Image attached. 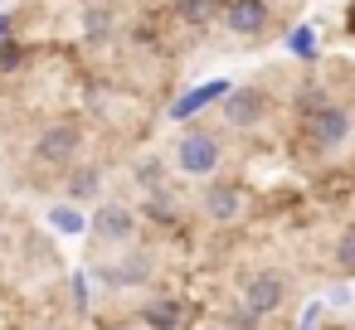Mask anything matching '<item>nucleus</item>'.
<instances>
[{
  "mask_svg": "<svg viewBox=\"0 0 355 330\" xmlns=\"http://www.w3.org/2000/svg\"><path fill=\"white\" fill-rule=\"evenodd\" d=\"M345 30L355 35V0H350V10H345Z\"/></svg>",
  "mask_w": 355,
  "mask_h": 330,
  "instance_id": "412c9836",
  "label": "nucleus"
},
{
  "mask_svg": "<svg viewBox=\"0 0 355 330\" xmlns=\"http://www.w3.org/2000/svg\"><path fill=\"white\" fill-rule=\"evenodd\" d=\"M200 209H205V219H214V223H234V219L243 214V190L229 185V180H209L205 194H200Z\"/></svg>",
  "mask_w": 355,
  "mask_h": 330,
  "instance_id": "0eeeda50",
  "label": "nucleus"
},
{
  "mask_svg": "<svg viewBox=\"0 0 355 330\" xmlns=\"http://www.w3.org/2000/svg\"><path fill=\"white\" fill-rule=\"evenodd\" d=\"M146 209H151V219H156V223H175V199H171V190H151Z\"/></svg>",
  "mask_w": 355,
  "mask_h": 330,
  "instance_id": "f3484780",
  "label": "nucleus"
},
{
  "mask_svg": "<svg viewBox=\"0 0 355 330\" xmlns=\"http://www.w3.org/2000/svg\"><path fill=\"white\" fill-rule=\"evenodd\" d=\"M219 161H224V146H219V136L205 131V127H195V131H185V136L175 141V165H180L185 175H214Z\"/></svg>",
  "mask_w": 355,
  "mask_h": 330,
  "instance_id": "f257e3e1",
  "label": "nucleus"
},
{
  "mask_svg": "<svg viewBox=\"0 0 355 330\" xmlns=\"http://www.w3.org/2000/svg\"><path fill=\"white\" fill-rule=\"evenodd\" d=\"M336 262H340V272H355V223L340 228V238H336Z\"/></svg>",
  "mask_w": 355,
  "mask_h": 330,
  "instance_id": "a211bd4d",
  "label": "nucleus"
},
{
  "mask_svg": "<svg viewBox=\"0 0 355 330\" xmlns=\"http://www.w3.org/2000/svg\"><path fill=\"white\" fill-rule=\"evenodd\" d=\"M141 320H146L151 330H180V325H185V306H180L175 296H156V301L141 306Z\"/></svg>",
  "mask_w": 355,
  "mask_h": 330,
  "instance_id": "9d476101",
  "label": "nucleus"
},
{
  "mask_svg": "<svg viewBox=\"0 0 355 330\" xmlns=\"http://www.w3.org/2000/svg\"><path fill=\"white\" fill-rule=\"evenodd\" d=\"M64 190H69V204H88V199L103 194V170L98 165H73Z\"/></svg>",
  "mask_w": 355,
  "mask_h": 330,
  "instance_id": "9b49d317",
  "label": "nucleus"
},
{
  "mask_svg": "<svg viewBox=\"0 0 355 330\" xmlns=\"http://www.w3.org/2000/svg\"><path fill=\"white\" fill-rule=\"evenodd\" d=\"M103 330H132V325H127V320H112V325H103Z\"/></svg>",
  "mask_w": 355,
  "mask_h": 330,
  "instance_id": "4be33fe9",
  "label": "nucleus"
},
{
  "mask_svg": "<svg viewBox=\"0 0 355 330\" xmlns=\"http://www.w3.org/2000/svg\"><path fill=\"white\" fill-rule=\"evenodd\" d=\"M287 54H297V59H316L321 54V44H316V25H297L292 35H287Z\"/></svg>",
  "mask_w": 355,
  "mask_h": 330,
  "instance_id": "2eb2a0df",
  "label": "nucleus"
},
{
  "mask_svg": "<svg viewBox=\"0 0 355 330\" xmlns=\"http://www.w3.org/2000/svg\"><path fill=\"white\" fill-rule=\"evenodd\" d=\"M107 282H112V286H141V282H151V253L122 257L117 267H107Z\"/></svg>",
  "mask_w": 355,
  "mask_h": 330,
  "instance_id": "f8f14e48",
  "label": "nucleus"
},
{
  "mask_svg": "<svg viewBox=\"0 0 355 330\" xmlns=\"http://www.w3.org/2000/svg\"><path fill=\"white\" fill-rule=\"evenodd\" d=\"M20 59H25V54H20V44H15V39L0 44V73H15V68H20Z\"/></svg>",
  "mask_w": 355,
  "mask_h": 330,
  "instance_id": "6ab92c4d",
  "label": "nucleus"
},
{
  "mask_svg": "<svg viewBox=\"0 0 355 330\" xmlns=\"http://www.w3.org/2000/svg\"><path fill=\"white\" fill-rule=\"evenodd\" d=\"M239 39H253L272 25V10H268V0H224V15H219Z\"/></svg>",
  "mask_w": 355,
  "mask_h": 330,
  "instance_id": "423d86ee",
  "label": "nucleus"
},
{
  "mask_svg": "<svg viewBox=\"0 0 355 330\" xmlns=\"http://www.w3.org/2000/svg\"><path fill=\"white\" fill-rule=\"evenodd\" d=\"M229 88L234 83H224V78H214V83H205V88H190L175 107H171V122H185V117H195L200 107H209V102H224L229 98Z\"/></svg>",
  "mask_w": 355,
  "mask_h": 330,
  "instance_id": "1a4fd4ad",
  "label": "nucleus"
},
{
  "mask_svg": "<svg viewBox=\"0 0 355 330\" xmlns=\"http://www.w3.org/2000/svg\"><path fill=\"white\" fill-rule=\"evenodd\" d=\"M224 117H229L234 127H258V122L268 117V93H263V88H229Z\"/></svg>",
  "mask_w": 355,
  "mask_h": 330,
  "instance_id": "6e6552de",
  "label": "nucleus"
},
{
  "mask_svg": "<svg viewBox=\"0 0 355 330\" xmlns=\"http://www.w3.org/2000/svg\"><path fill=\"white\" fill-rule=\"evenodd\" d=\"M306 136H311V146H321V151L345 146V136H350V112L336 107V102H316V107L306 112Z\"/></svg>",
  "mask_w": 355,
  "mask_h": 330,
  "instance_id": "f03ea898",
  "label": "nucleus"
},
{
  "mask_svg": "<svg viewBox=\"0 0 355 330\" xmlns=\"http://www.w3.org/2000/svg\"><path fill=\"white\" fill-rule=\"evenodd\" d=\"M83 39H88V44H107V39H112V10H107V6L83 10Z\"/></svg>",
  "mask_w": 355,
  "mask_h": 330,
  "instance_id": "4468645a",
  "label": "nucleus"
},
{
  "mask_svg": "<svg viewBox=\"0 0 355 330\" xmlns=\"http://www.w3.org/2000/svg\"><path fill=\"white\" fill-rule=\"evenodd\" d=\"M49 330H73V325H49Z\"/></svg>",
  "mask_w": 355,
  "mask_h": 330,
  "instance_id": "5701e85b",
  "label": "nucleus"
},
{
  "mask_svg": "<svg viewBox=\"0 0 355 330\" xmlns=\"http://www.w3.org/2000/svg\"><path fill=\"white\" fill-rule=\"evenodd\" d=\"M282 296H287V286H282L277 272H253V277L243 282V311H248L253 320L272 315V311L282 306Z\"/></svg>",
  "mask_w": 355,
  "mask_h": 330,
  "instance_id": "39448f33",
  "label": "nucleus"
},
{
  "mask_svg": "<svg viewBox=\"0 0 355 330\" xmlns=\"http://www.w3.org/2000/svg\"><path fill=\"white\" fill-rule=\"evenodd\" d=\"M49 223H54L59 233H83V228H88V219H83L73 204H49Z\"/></svg>",
  "mask_w": 355,
  "mask_h": 330,
  "instance_id": "dca6fc26",
  "label": "nucleus"
},
{
  "mask_svg": "<svg viewBox=\"0 0 355 330\" xmlns=\"http://www.w3.org/2000/svg\"><path fill=\"white\" fill-rule=\"evenodd\" d=\"M93 238L98 243H127L132 233H137V209L132 204H117V199H103L98 209H93Z\"/></svg>",
  "mask_w": 355,
  "mask_h": 330,
  "instance_id": "7ed1b4c3",
  "label": "nucleus"
},
{
  "mask_svg": "<svg viewBox=\"0 0 355 330\" xmlns=\"http://www.w3.org/2000/svg\"><path fill=\"white\" fill-rule=\"evenodd\" d=\"M175 15H180L190 30H209V25L224 15V0H175Z\"/></svg>",
  "mask_w": 355,
  "mask_h": 330,
  "instance_id": "ddd939ff",
  "label": "nucleus"
},
{
  "mask_svg": "<svg viewBox=\"0 0 355 330\" xmlns=\"http://www.w3.org/2000/svg\"><path fill=\"white\" fill-rule=\"evenodd\" d=\"M78 141H83L78 122H54V127H44V131H40L35 156H40L44 165H69V161L78 156Z\"/></svg>",
  "mask_w": 355,
  "mask_h": 330,
  "instance_id": "20e7f679",
  "label": "nucleus"
},
{
  "mask_svg": "<svg viewBox=\"0 0 355 330\" xmlns=\"http://www.w3.org/2000/svg\"><path fill=\"white\" fill-rule=\"evenodd\" d=\"M10 30H15V20H10L6 10H0V44H6V39H10Z\"/></svg>",
  "mask_w": 355,
  "mask_h": 330,
  "instance_id": "aec40b11",
  "label": "nucleus"
}]
</instances>
